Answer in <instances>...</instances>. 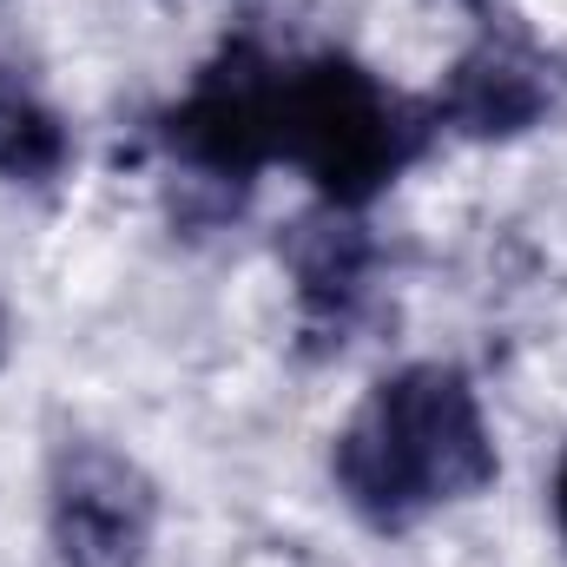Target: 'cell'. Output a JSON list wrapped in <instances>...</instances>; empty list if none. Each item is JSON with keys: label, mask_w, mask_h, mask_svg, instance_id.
<instances>
[{"label": "cell", "mask_w": 567, "mask_h": 567, "mask_svg": "<svg viewBox=\"0 0 567 567\" xmlns=\"http://www.w3.org/2000/svg\"><path fill=\"white\" fill-rule=\"evenodd\" d=\"M152 145L172 178L212 192V205H245V192L290 165L310 178L317 205L370 212L435 145L423 100L383 86L350 53H271L258 33H231L198 80L152 120Z\"/></svg>", "instance_id": "6da1fadb"}, {"label": "cell", "mask_w": 567, "mask_h": 567, "mask_svg": "<svg viewBox=\"0 0 567 567\" xmlns=\"http://www.w3.org/2000/svg\"><path fill=\"white\" fill-rule=\"evenodd\" d=\"M73 165V133L47 106V93L0 60V185H60Z\"/></svg>", "instance_id": "8992f818"}, {"label": "cell", "mask_w": 567, "mask_h": 567, "mask_svg": "<svg viewBox=\"0 0 567 567\" xmlns=\"http://www.w3.org/2000/svg\"><path fill=\"white\" fill-rule=\"evenodd\" d=\"M548 502H555V528H561V548H567V449H561V462H555V488H548Z\"/></svg>", "instance_id": "52a82bcc"}, {"label": "cell", "mask_w": 567, "mask_h": 567, "mask_svg": "<svg viewBox=\"0 0 567 567\" xmlns=\"http://www.w3.org/2000/svg\"><path fill=\"white\" fill-rule=\"evenodd\" d=\"M13 357V310H7V297H0V363Z\"/></svg>", "instance_id": "ba28073f"}, {"label": "cell", "mask_w": 567, "mask_h": 567, "mask_svg": "<svg viewBox=\"0 0 567 567\" xmlns=\"http://www.w3.org/2000/svg\"><path fill=\"white\" fill-rule=\"evenodd\" d=\"M278 258L297 290V330L310 337V350L317 357L343 350L370 317V290H377V238L363 212H337V205L303 212L278 238Z\"/></svg>", "instance_id": "5b68a950"}, {"label": "cell", "mask_w": 567, "mask_h": 567, "mask_svg": "<svg viewBox=\"0 0 567 567\" xmlns=\"http://www.w3.org/2000/svg\"><path fill=\"white\" fill-rule=\"evenodd\" d=\"M435 120V140H515L555 120L561 106V66L515 27V20H482L475 47L449 66V80L423 100Z\"/></svg>", "instance_id": "277c9868"}, {"label": "cell", "mask_w": 567, "mask_h": 567, "mask_svg": "<svg viewBox=\"0 0 567 567\" xmlns=\"http://www.w3.org/2000/svg\"><path fill=\"white\" fill-rule=\"evenodd\" d=\"M495 475L502 449L488 410L455 363H403L377 377L330 435V482L377 535H410L416 522L495 488Z\"/></svg>", "instance_id": "7a4b0ae2"}, {"label": "cell", "mask_w": 567, "mask_h": 567, "mask_svg": "<svg viewBox=\"0 0 567 567\" xmlns=\"http://www.w3.org/2000/svg\"><path fill=\"white\" fill-rule=\"evenodd\" d=\"M158 535V488L140 462L100 435L53 442L47 542L60 567H145Z\"/></svg>", "instance_id": "3957f363"}]
</instances>
